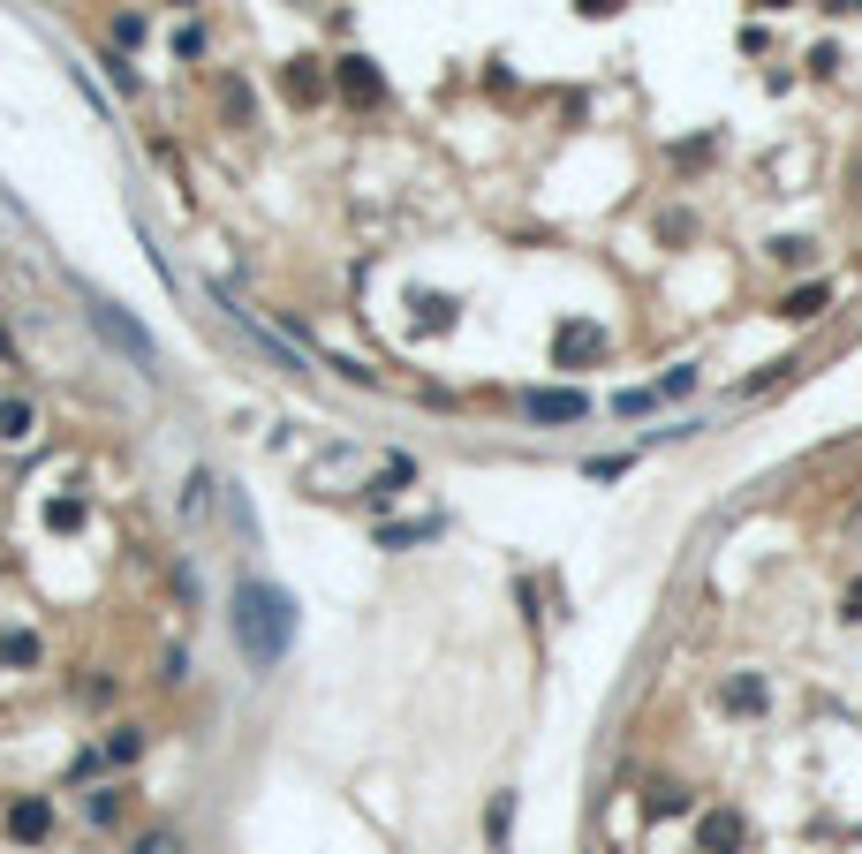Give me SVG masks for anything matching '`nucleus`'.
Listing matches in <instances>:
<instances>
[{"mask_svg": "<svg viewBox=\"0 0 862 854\" xmlns=\"http://www.w3.org/2000/svg\"><path fill=\"white\" fill-rule=\"evenodd\" d=\"M242 613H235V628H242V650L258 658V666H273L280 658V643H288V598L280 590H265V582H242Z\"/></svg>", "mask_w": 862, "mask_h": 854, "instance_id": "nucleus-1", "label": "nucleus"}, {"mask_svg": "<svg viewBox=\"0 0 862 854\" xmlns=\"http://www.w3.org/2000/svg\"><path fill=\"white\" fill-rule=\"evenodd\" d=\"M522 409H530V416H545V424H575V416H583L590 401H583V393H530Z\"/></svg>", "mask_w": 862, "mask_h": 854, "instance_id": "nucleus-2", "label": "nucleus"}, {"mask_svg": "<svg viewBox=\"0 0 862 854\" xmlns=\"http://www.w3.org/2000/svg\"><path fill=\"white\" fill-rule=\"evenodd\" d=\"M341 99H348V106H371V99H379V76H371V61H341Z\"/></svg>", "mask_w": 862, "mask_h": 854, "instance_id": "nucleus-3", "label": "nucleus"}, {"mask_svg": "<svg viewBox=\"0 0 862 854\" xmlns=\"http://www.w3.org/2000/svg\"><path fill=\"white\" fill-rule=\"evenodd\" d=\"M31 431V401H0V439H23Z\"/></svg>", "mask_w": 862, "mask_h": 854, "instance_id": "nucleus-4", "label": "nucleus"}, {"mask_svg": "<svg viewBox=\"0 0 862 854\" xmlns=\"http://www.w3.org/2000/svg\"><path fill=\"white\" fill-rule=\"evenodd\" d=\"M0 658H8V666H31L38 643H31V635H0Z\"/></svg>", "mask_w": 862, "mask_h": 854, "instance_id": "nucleus-5", "label": "nucleus"}, {"mask_svg": "<svg viewBox=\"0 0 862 854\" xmlns=\"http://www.w3.org/2000/svg\"><path fill=\"white\" fill-rule=\"evenodd\" d=\"M825 310V288H802V295H787V318H817Z\"/></svg>", "mask_w": 862, "mask_h": 854, "instance_id": "nucleus-6", "label": "nucleus"}, {"mask_svg": "<svg viewBox=\"0 0 862 854\" xmlns=\"http://www.w3.org/2000/svg\"><path fill=\"white\" fill-rule=\"evenodd\" d=\"M726 703H734V711H749V703H764V688H757V681H734V688H726Z\"/></svg>", "mask_w": 862, "mask_h": 854, "instance_id": "nucleus-7", "label": "nucleus"}, {"mask_svg": "<svg viewBox=\"0 0 862 854\" xmlns=\"http://www.w3.org/2000/svg\"><path fill=\"white\" fill-rule=\"evenodd\" d=\"M137 854H174V847H167V839H159V847H137Z\"/></svg>", "mask_w": 862, "mask_h": 854, "instance_id": "nucleus-8", "label": "nucleus"}]
</instances>
